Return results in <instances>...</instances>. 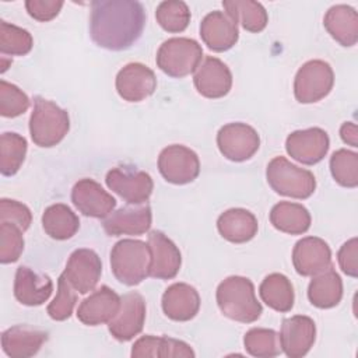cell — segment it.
I'll return each mask as SVG.
<instances>
[{
	"label": "cell",
	"instance_id": "6da1fadb",
	"mask_svg": "<svg viewBox=\"0 0 358 358\" xmlns=\"http://www.w3.org/2000/svg\"><path fill=\"white\" fill-rule=\"evenodd\" d=\"M145 10L133 0H95L91 3L90 35L103 49L124 50L141 36Z\"/></svg>",
	"mask_w": 358,
	"mask_h": 358
},
{
	"label": "cell",
	"instance_id": "7a4b0ae2",
	"mask_svg": "<svg viewBox=\"0 0 358 358\" xmlns=\"http://www.w3.org/2000/svg\"><path fill=\"white\" fill-rule=\"evenodd\" d=\"M215 298L221 313L235 322L253 323L263 312L262 303L256 298L255 285L248 277H227L217 287Z\"/></svg>",
	"mask_w": 358,
	"mask_h": 358
},
{
	"label": "cell",
	"instance_id": "3957f363",
	"mask_svg": "<svg viewBox=\"0 0 358 358\" xmlns=\"http://www.w3.org/2000/svg\"><path fill=\"white\" fill-rule=\"evenodd\" d=\"M151 252L140 239H122L110 250V268L115 278L129 287L137 285L150 275Z\"/></svg>",
	"mask_w": 358,
	"mask_h": 358
},
{
	"label": "cell",
	"instance_id": "277c9868",
	"mask_svg": "<svg viewBox=\"0 0 358 358\" xmlns=\"http://www.w3.org/2000/svg\"><path fill=\"white\" fill-rule=\"evenodd\" d=\"M70 130L67 110L55 102L36 96L29 117V134L38 147L49 148L59 144Z\"/></svg>",
	"mask_w": 358,
	"mask_h": 358
},
{
	"label": "cell",
	"instance_id": "5b68a950",
	"mask_svg": "<svg viewBox=\"0 0 358 358\" xmlns=\"http://www.w3.org/2000/svg\"><path fill=\"white\" fill-rule=\"evenodd\" d=\"M266 178L275 193L292 199H308L316 189V179L310 171L291 164L281 155L267 164Z\"/></svg>",
	"mask_w": 358,
	"mask_h": 358
},
{
	"label": "cell",
	"instance_id": "8992f818",
	"mask_svg": "<svg viewBox=\"0 0 358 358\" xmlns=\"http://www.w3.org/2000/svg\"><path fill=\"white\" fill-rule=\"evenodd\" d=\"M203 59L201 45L192 38H169L157 52V66L169 77L182 78L196 71Z\"/></svg>",
	"mask_w": 358,
	"mask_h": 358
},
{
	"label": "cell",
	"instance_id": "52a82bcc",
	"mask_svg": "<svg viewBox=\"0 0 358 358\" xmlns=\"http://www.w3.org/2000/svg\"><path fill=\"white\" fill-rule=\"evenodd\" d=\"M334 84L331 66L324 60H309L296 71L294 95L301 103H313L329 95Z\"/></svg>",
	"mask_w": 358,
	"mask_h": 358
},
{
	"label": "cell",
	"instance_id": "ba28073f",
	"mask_svg": "<svg viewBox=\"0 0 358 358\" xmlns=\"http://www.w3.org/2000/svg\"><path fill=\"white\" fill-rule=\"evenodd\" d=\"M105 182L113 193L129 204L147 203L154 189V182L147 172L127 165L108 171Z\"/></svg>",
	"mask_w": 358,
	"mask_h": 358
},
{
	"label": "cell",
	"instance_id": "9c48e42d",
	"mask_svg": "<svg viewBox=\"0 0 358 358\" xmlns=\"http://www.w3.org/2000/svg\"><path fill=\"white\" fill-rule=\"evenodd\" d=\"M158 169L166 182L186 185L199 176L200 161L197 154L189 147L172 144L159 152Z\"/></svg>",
	"mask_w": 358,
	"mask_h": 358
},
{
	"label": "cell",
	"instance_id": "30bf717a",
	"mask_svg": "<svg viewBox=\"0 0 358 358\" xmlns=\"http://www.w3.org/2000/svg\"><path fill=\"white\" fill-rule=\"evenodd\" d=\"M217 145L227 159L242 162L257 152L260 147V137L252 126L235 122L228 123L218 130Z\"/></svg>",
	"mask_w": 358,
	"mask_h": 358
},
{
	"label": "cell",
	"instance_id": "8fae6325",
	"mask_svg": "<svg viewBox=\"0 0 358 358\" xmlns=\"http://www.w3.org/2000/svg\"><path fill=\"white\" fill-rule=\"evenodd\" d=\"M145 301L138 292H127L120 296V306L108 323L109 333L117 341H130L141 333L145 322Z\"/></svg>",
	"mask_w": 358,
	"mask_h": 358
},
{
	"label": "cell",
	"instance_id": "7c38bea8",
	"mask_svg": "<svg viewBox=\"0 0 358 358\" xmlns=\"http://www.w3.org/2000/svg\"><path fill=\"white\" fill-rule=\"evenodd\" d=\"M330 147L327 133L320 127H309L292 131L285 140L287 154L305 165L320 162Z\"/></svg>",
	"mask_w": 358,
	"mask_h": 358
},
{
	"label": "cell",
	"instance_id": "4fadbf2b",
	"mask_svg": "<svg viewBox=\"0 0 358 358\" xmlns=\"http://www.w3.org/2000/svg\"><path fill=\"white\" fill-rule=\"evenodd\" d=\"M66 280L80 294H88L98 284L102 274V263L96 252L92 249H77L74 250L62 273Z\"/></svg>",
	"mask_w": 358,
	"mask_h": 358
},
{
	"label": "cell",
	"instance_id": "5bb4252c",
	"mask_svg": "<svg viewBox=\"0 0 358 358\" xmlns=\"http://www.w3.org/2000/svg\"><path fill=\"white\" fill-rule=\"evenodd\" d=\"M71 201L81 214L92 218H105L116 207L115 197L90 178L80 179L73 186Z\"/></svg>",
	"mask_w": 358,
	"mask_h": 358
},
{
	"label": "cell",
	"instance_id": "9a60e30c",
	"mask_svg": "<svg viewBox=\"0 0 358 358\" xmlns=\"http://www.w3.org/2000/svg\"><path fill=\"white\" fill-rule=\"evenodd\" d=\"M151 222V207L147 203H143L129 204L112 211L103 218L102 227L109 236L141 235L150 229Z\"/></svg>",
	"mask_w": 358,
	"mask_h": 358
},
{
	"label": "cell",
	"instance_id": "2e32d148",
	"mask_svg": "<svg viewBox=\"0 0 358 358\" xmlns=\"http://www.w3.org/2000/svg\"><path fill=\"white\" fill-rule=\"evenodd\" d=\"M116 91L127 102H140L154 94L157 77L154 71L143 63H129L116 76Z\"/></svg>",
	"mask_w": 358,
	"mask_h": 358
},
{
	"label": "cell",
	"instance_id": "e0dca14e",
	"mask_svg": "<svg viewBox=\"0 0 358 358\" xmlns=\"http://www.w3.org/2000/svg\"><path fill=\"white\" fill-rule=\"evenodd\" d=\"M280 344L289 358H301L309 352L316 338L313 319L305 315H295L282 320Z\"/></svg>",
	"mask_w": 358,
	"mask_h": 358
},
{
	"label": "cell",
	"instance_id": "ac0fdd59",
	"mask_svg": "<svg viewBox=\"0 0 358 358\" xmlns=\"http://www.w3.org/2000/svg\"><path fill=\"white\" fill-rule=\"evenodd\" d=\"M193 83L200 95L217 99L229 92L232 87V74L222 60L207 56L196 69Z\"/></svg>",
	"mask_w": 358,
	"mask_h": 358
},
{
	"label": "cell",
	"instance_id": "d6986e66",
	"mask_svg": "<svg viewBox=\"0 0 358 358\" xmlns=\"http://www.w3.org/2000/svg\"><path fill=\"white\" fill-rule=\"evenodd\" d=\"M147 243L151 252L150 277L158 280H171L176 277L182 264V256L178 246L161 231H151Z\"/></svg>",
	"mask_w": 358,
	"mask_h": 358
},
{
	"label": "cell",
	"instance_id": "ffe728a7",
	"mask_svg": "<svg viewBox=\"0 0 358 358\" xmlns=\"http://www.w3.org/2000/svg\"><path fill=\"white\" fill-rule=\"evenodd\" d=\"M292 263L299 275L312 277L331 266L330 246L322 238L305 236L292 249Z\"/></svg>",
	"mask_w": 358,
	"mask_h": 358
},
{
	"label": "cell",
	"instance_id": "44dd1931",
	"mask_svg": "<svg viewBox=\"0 0 358 358\" xmlns=\"http://www.w3.org/2000/svg\"><path fill=\"white\" fill-rule=\"evenodd\" d=\"M200 36L214 52L229 50L239 38L238 22L228 13L214 10L201 20Z\"/></svg>",
	"mask_w": 358,
	"mask_h": 358
},
{
	"label": "cell",
	"instance_id": "7402d4cb",
	"mask_svg": "<svg viewBox=\"0 0 358 358\" xmlns=\"http://www.w3.org/2000/svg\"><path fill=\"white\" fill-rule=\"evenodd\" d=\"M119 306L120 296L108 285H102L81 301L77 309V317L87 326H99L109 323L119 310Z\"/></svg>",
	"mask_w": 358,
	"mask_h": 358
},
{
	"label": "cell",
	"instance_id": "603a6c76",
	"mask_svg": "<svg viewBox=\"0 0 358 358\" xmlns=\"http://www.w3.org/2000/svg\"><path fill=\"white\" fill-rule=\"evenodd\" d=\"M53 292V282L49 275L39 274L27 266H20L14 277V296L27 306L45 303Z\"/></svg>",
	"mask_w": 358,
	"mask_h": 358
},
{
	"label": "cell",
	"instance_id": "cb8c5ba5",
	"mask_svg": "<svg viewBox=\"0 0 358 358\" xmlns=\"http://www.w3.org/2000/svg\"><path fill=\"white\" fill-rule=\"evenodd\" d=\"M162 310L175 322L193 319L200 309V295L194 287L186 282H175L162 294Z\"/></svg>",
	"mask_w": 358,
	"mask_h": 358
},
{
	"label": "cell",
	"instance_id": "d4e9b609",
	"mask_svg": "<svg viewBox=\"0 0 358 358\" xmlns=\"http://www.w3.org/2000/svg\"><path fill=\"white\" fill-rule=\"evenodd\" d=\"M46 340V331L27 324H17L1 333V348L10 358H28L38 354Z\"/></svg>",
	"mask_w": 358,
	"mask_h": 358
},
{
	"label": "cell",
	"instance_id": "484cf974",
	"mask_svg": "<svg viewBox=\"0 0 358 358\" xmlns=\"http://www.w3.org/2000/svg\"><path fill=\"white\" fill-rule=\"evenodd\" d=\"M323 25L341 46H354L358 41V14L351 6H331L324 14Z\"/></svg>",
	"mask_w": 358,
	"mask_h": 358
},
{
	"label": "cell",
	"instance_id": "4316f807",
	"mask_svg": "<svg viewBox=\"0 0 358 358\" xmlns=\"http://www.w3.org/2000/svg\"><path fill=\"white\" fill-rule=\"evenodd\" d=\"M220 235L232 243H245L255 238L259 229L257 218L245 208L225 210L217 220Z\"/></svg>",
	"mask_w": 358,
	"mask_h": 358
},
{
	"label": "cell",
	"instance_id": "83f0119b",
	"mask_svg": "<svg viewBox=\"0 0 358 358\" xmlns=\"http://www.w3.org/2000/svg\"><path fill=\"white\" fill-rule=\"evenodd\" d=\"M308 298L319 309H329L340 303L343 298V281L331 266L312 275L308 287Z\"/></svg>",
	"mask_w": 358,
	"mask_h": 358
},
{
	"label": "cell",
	"instance_id": "f1b7e54d",
	"mask_svg": "<svg viewBox=\"0 0 358 358\" xmlns=\"http://www.w3.org/2000/svg\"><path fill=\"white\" fill-rule=\"evenodd\" d=\"M194 351L192 347L176 338H171L166 336H143L140 337L131 347L133 358L143 357H194Z\"/></svg>",
	"mask_w": 358,
	"mask_h": 358
},
{
	"label": "cell",
	"instance_id": "f546056e",
	"mask_svg": "<svg viewBox=\"0 0 358 358\" xmlns=\"http://www.w3.org/2000/svg\"><path fill=\"white\" fill-rule=\"evenodd\" d=\"M310 214L306 207L299 203L280 201L270 211L271 225L289 235L305 234L310 228Z\"/></svg>",
	"mask_w": 358,
	"mask_h": 358
},
{
	"label": "cell",
	"instance_id": "4dcf8cb0",
	"mask_svg": "<svg viewBox=\"0 0 358 358\" xmlns=\"http://www.w3.org/2000/svg\"><path fill=\"white\" fill-rule=\"evenodd\" d=\"M42 227L52 239L66 241L76 235L80 228V220L67 204L56 203L45 208Z\"/></svg>",
	"mask_w": 358,
	"mask_h": 358
},
{
	"label": "cell",
	"instance_id": "1f68e13d",
	"mask_svg": "<svg viewBox=\"0 0 358 358\" xmlns=\"http://www.w3.org/2000/svg\"><path fill=\"white\" fill-rule=\"evenodd\" d=\"M259 294L262 301L277 312H288L294 306V287L288 277L281 273L266 275L259 287Z\"/></svg>",
	"mask_w": 358,
	"mask_h": 358
},
{
	"label": "cell",
	"instance_id": "d6a6232c",
	"mask_svg": "<svg viewBox=\"0 0 358 358\" xmlns=\"http://www.w3.org/2000/svg\"><path fill=\"white\" fill-rule=\"evenodd\" d=\"M225 13H228L243 29L249 32H262L267 22L268 15L262 3L253 0H225L222 1Z\"/></svg>",
	"mask_w": 358,
	"mask_h": 358
},
{
	"label": "cell",
	"instance_id": "836d02e7",
	"mask_svg": "<svg viewBox=\"0 0 358 358\" xmlns=\"http://www.w3.org/2000/svg\"><path fill=\"white\" fill-rule=\"evenodd\" d=\"M28 144L18 133H3L0 137V171L4 176H13L21 168Z\"/></svg>",
	"mask_w": 358,
	"mask_h": 358
},
{
	"label": "cell",
	"instance_id": "e575fe53",
	"mask_svg": "<svg viewBox=\"0 0 358 358\" xmlns=\"http://www.w3.org/2000/svg\"><path fill=\"white\" fill-rule=\"evenodd\" d=\"M243 345L248 354L257 358H273L281 354L280 336L273 329L253 327L245 333Z\"/></svg>",
	"mask_w": 358,
	"mask_h": 358
},
{
	"label": "cell",
	"instance_id": "d590c367",
	"mask_svg": "<svg viewBox=\"0 0 358 358\" xmlns=\"http://www.w3.org/2000/svg\"><path fill=\"white\" fill-rule=\"evenodd\" d=\"M157 22L166 32H183L190 22V10L182 0L161 1L155 10Z\"/></svg>",
	"mask_w": 358,
	"mask_h": 358
},
{
	"label": "cell",
	"instance_id": "8d00e7d4",
	"mask_svg": "<svg viewBox=\"0 0 358 358\" xmlns=\"http://www.w3.org/2000/svg\"><path fill=\"white\" fill-rule=\"evenodd\" d=\"M330 172L333 179L344 187L358 186V154L340 148L330 157Z\"/></svg>",
	"mask_w": 358,
	"mask_h": 358
},
{
	"label": "cell",
	"instance_id": "74e56055",
	"mask_svg": "<svg viewBox=\"0 0 358 358\" xmlns=\"http://www.w3.org/2000/svg\"><path fill=\"white\" fill-rule=\"evenodd\" d=\"M34 46L32 35L14 24L4 20L0 21V52L1 55L24 56L31 52Z\"/></svg>",
	"mask_w": 358,
	"mask_h": 358
},
{
	"label": "cell",
	"instance_id": "f35d334b",
	"mask_svg": "<svg viewBox=\"0 0 358 358\" xmlns=\"http://www.w3.org/2000/svg\"><path fill=\"white\" fill-rule=\"evenodd\" d=\"M77 302V294L73 285L62 274L57 280V292L53 301L48 305V315L57 322L66 320L71 316Z\"/></svg>",
	"mask_w": 358,
	"mask_h": 358
},
{
	"label": "cell",
	"instance_id": "ab89813d",
	"mask_svg": "<svg viewBox=\"0 0 358 358\" xmlns=\"http://www.w3.org/2000/svg\"><path fill=\"white\" fill-rule=\"evenodd\" d=\"M24 231L11 224L0 222V262L3 264L14 263L24 250Z\"/></svg>",
	"mask_w": 358,
	"mask_h": 358
},
{
	"label": "cell",
	"instance_id": "60d3db41",
	"mask_svg": "<svg viewBox=\"0 0 358 358\" xmlns=\"http://www.w3.org/2000/svg\"><path fill=\"white\" fill-rule=\"evenodd\" d=\"M29 108V98L15 84L0 80V115L17 117Z\"/></svg>",
	"mask_w": 358,
	"mask_h": 358
},
{
	"label": "cell",
	"instance_id": "b9f144b4",
	"mask_svg": "<svg viewBox=\"0 0 358 358\" xmlns=\"http://www.w3.org/2000/svg\"><path fill=\"white\" fill-rule=\"evenodd\" d=\"M0 222H11L25 232L32 222V214L25 204L11 199H1Z\"/></svg>",
	"mask_w": 358,
	"mask_h": 358
},
{
	"label": "cell",
	"instance_id": "7bdbcfd3",
	"mask_svg": "<svg viewBox=\"0 0 358 358\" xmlns=\"http://www.w3.org/2000/svg\"><path fill=\"white\" fill-rule=\"evenodd\" d=\"M63 4L62 0H27L25 8L34 20L46 22L60 13Z\"/></svg>",
	"mask_w": 358,
	"mask_h": 358
},
{
	"label": "cell",
	"instance_id": "ee69618b",
	"mask_svg": "<svg viewBox=\"0 0 358 358\" xmlns=\"http://www.w3.org/2000/svg\"><path fill=\"white\" fill-rule=\"evenodd\" d=\"M337 260L343 273L350 277L358 275V241L357 238H351L337 252Z\"/></svg>",
	"mask_w": 358,
	"mask_h": 358
},
{
	"label": "cell",
	"instance_id": "f6af8a7d",
	"mask_svg": "<svg viewBox=\"0 0 358 358\" xmlns=\"http://www.w3.org/2000/svg\"><path fill=\"white\" fill-rule=\"evenodd\" d=\"M340 137L341 140L351 145V147H358V127L352 122H345L340 127Z\"/></svg>",
	"mask_w": 358,
	"mask_h": 358
}]
</instances>
